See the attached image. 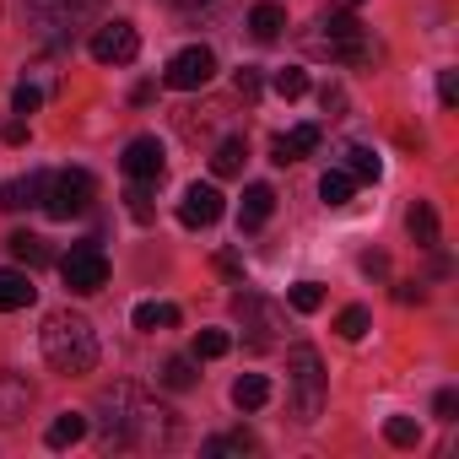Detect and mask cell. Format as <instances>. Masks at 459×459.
Masks as SVG:
<instances>
[{
  "mask_svg": "<svg viewBox=\"0 0 459 459\" xmlns=\"http://www.w3.org/2000/svg\"><path fill=\"white\" fill-rule=\"evenodd\" d=\"M6 141H12V146H22V141H28V125H22V119H12V125H6Z\"/></svg>",
  "mask_w": 459,
  "mask_h": 459,
  "instance_id": "40",
  "label": "cell"
},
{
  "mask_svg": "<svg viewBox=\"0 0 459 459\" xmlns=\"http://www.w3.org/2000/svg\"><path fill=\"white\" fill-rule=\"evenodd\" d=\"M368 330H373V314H368V308H357V303H351V308H341V314H335V335H341V341H362Z\"/></svg>",
  "mask_w": 459,
  "mask_h": 459,
  "instance_id": "27",
  "label": "cell"
},
{
  "mask_svg": "<svg viewBox=\"0 0 459 459\" xmlns=\"http://www.w3.org/2000/svg\"><path fill=\"white\" fill-rule=\"evenodd\" d=\"M135 55H141V33H135L130 22H119V17L92 33V60H98V65H130Z\"/></svg>",
  "mask_w": 459,
  "mask_h": 459,
  "instance_id": "9",
  "label": "cell"
},
{
  "mask_svg": "<svg viewBox=\"0 0 459 459\" xmlns=\"http://www.w3.org/2000/svg\"><path fill=\"white\" fill-rule=\"evenodd\" d=\"M221 216V189L216 184H189L184 200H178V221L184 227H211Z\"/></svg>",
  "mask_w": 459,
  "mask_h": 459,
  "instance_id": "11",
  "label": "cell"
},
{
  "mask_svg": "<svg viewBox=\"0 0 459 459\" xmlns=\"http://www.w3.org/2000/svg\"><path fill=\"white\" fill-rule=\"evenodd\" d=\"M384 437H389L394 448H416V443H421V427H416V416H389V421H384Z\"/></svg>",
  "mask_w": 459,
  "mask_h": 459,
  "instance_id": "30",
  "label": "cell"
},
{
  "mask_svg": "<svg viewBox=\"0 0 459 459\" xmlns=\"http://www.w3.org/2000/svg\"><path fill=\"white\" fill-rule=\"evenodd\" d=\"M271 211H276V189L271 184H249L244 189V205H238V227H244V233H255V227L271 221Z\"/></svg>",
  "mask_w": 459,
  "mask_h": 459,
  "instance_id": "15",
  "label": "cell"
},
{
  "mask_svg": "<svg viewBox=\"0 0 459 459\" xmlns=\"http://www.w3.org/2000/svg\"><path fill=\"white\" fill-rule=\"evenodd\" d=\"M233 405H238V411H265V405H271V378H265V373H244V378L233 384Z\"/></svg>",
  "mask_w": 459,
  "mask_h": 459,
  "instance_id": "21",
  "label": "cell"
},
{
  "mask_svg": "<svg viewBox=\"0 0 459 459\" xmlns=\"http://www.w3.org/2000/svg\"><path fill=\"white\" fill-rule=\"evenodd\" d=\"M119 168H125V178H130V184H157V178H162V168H168V152H162V141H157V135H135V141L125 146Z\"/></svg>",
  "mask_w": 459,
  "mask_h": 459,
  "instance_id": "10",
  "label": "cell"
},
{
  "mask_svg": "<svg viewBox=\"0 0 459 459\" xmlns=\"http://www.w3.org/2000/svg\"><path fill=\"white\" fill-rule=\"evenodd\" d=\"M6 249H12V260H22V265H49V249H44V238H33V233H12Z\"/></svg>",
  "mask_w": 459,
  "mask_h": 459,
  "instance_id": "26",
  "label": "cell"
},
{
  "mask_svg": "<svg viewBox=\"0 0 459 459\" xmlns=\"http://www.w3.org/2000/svg\"><path fill=\"white\" fill-rule=\"evenodd\" d=\"M205 454H211V459H221V454H255V437H249V432H221V437L205 443Z\"/></svg>",
  "mask_w": 459,
  "mask_h": 459,
  "instance_id": "32",
  "label": "cell"
},
{
  "mask_svg": "<svg viewBox=\"0 0 459 459\" xmlns=\"http://www.w3.org/2000/svg\"><path fill=\"white\" fill-rule=\"evenodd\" d=\"M39 298V287L28 281V271H0V314H17Z\"/></svg>",
  "mask_w": 459,
  "mask_h": 459,
  "instance_id": "17",
  "label": "cell"
},
{
  "mask_svg": "<svg viewBox=\"0 0 459 459\" xmlns=\"http://www.w3.org/2000/svg\"><path fill=\"white\" fill-rule=\"evenodd\" d=\"M238 314H244L249 346H271V335H276V308H271V303H260L255 292H244V298H238Z\"/></svg>",
  "mask_w": 459,
  "mask_h": 459,
  "instance_id": "14",
  "label": "cell"
},
{
  "mask_svg": "<svg viewBox=\"0 0 459 459\" xmlns=\"http://www.w3.org/2000/svg\"><path fill=\"white\" fill-rule=\"evenodd\" d=\"M103 0H28V22L49 44H71L82 28H92Z\"/></svg>",
  "mask_w": 459,
  "mask_h": 459,
  "instance_id": "3",
  "label": "cell"
},
{
  "mask_svg": "<svg viewBox=\"0 0 459 459\" xmlns=\"http://www.w3.org/2000/svg\"><path fill=\"white\" fill-rule=\"evenodd\" d=\"M244 157H249V141H244V135H227V141H216V152H211V173H216V178H233V173H244Z\"/></svg>",
  "mask_w": 459,
  "mask_h": 459,
  "instance_id": "18",
  "label": "cell"
},
{
  "mask_svg": "<svg viewBox=\"0 0 459 459\" xmlns=\"http://www.w3.org/2000/svg\"><path fill=\"white\" fill-rule=\"evenodd\" d=\"M33 405V384L22 373H0V427H17Z\"/></svg>",
  "mask_w": 459,
  "mask_h": 459,
  "instance_id": "12",
  "label": "cell"
},
{
  "mask_svg": "<svg viewBox=\"0 0 459 459\" xmlns=\"http://www.w3.org/2000/svg\"><path fill=\"white\" fill-rule=\"evenodd\" d=\"M281 28H287V12L276 6V0H265V6H255V12H249V33H255L260 44H276V39H281Z\"/></svg>",
  "mask_w": 459,
  "mask_h": 459,
  "instance_id": "23",
  "label": "cell"
},
{
  "mask_svg": "<svg viewBox=\"0 0 459 459\" xmlns=\"http://www.w3.org/2000/svg\"><path fill=\"white\" fill-rule=\"evenodd\" d=\"M437 103H443V108H454V103H459V76H454V71H443V76H437Z\"/></svg>",
  "mask_w": 459,
  "mask_h": 459,
  "instance_id": "36",
  "label": "cell"
},
{
  "mask_svg": "<svg viewBox=\"0 0 459 459\" xmlns=\"http://www.w3.org/2000/svg\"><path fill=\"white\" fill-rule=\"evenodd\" d=\"M319 103H325V108H341L346 98H341V87H325V92H319Z\"/></svg>",
  "mask_w": 459,
  "mask_h": 459,
  "instance_id": "42",
  "label": "cell"
},
{
  "mask_svg": "<svg viewBox=\"0 0 459 459\" xmlns=\"http://www.w3.org/2000/svg\"><path fill=\"white\" fill-rule=\"evenodd\" d=\"M432 411H437L443 421H454V416H459V394H454V389H437V400H432Z\"/></svg>",
  "mask_w": 459,
  "mask_h": 459,
  "instance_id": "37",
  "label": "cell"
},
{
  "mask_svg": "<svg viewBox=\"0 0 459 459\" xmlns=\"http://www.w3.org/2000/svg\"><path fill=\"white\" fill-rule=\"evenodd\" d=\"M227 351H233V335H227V330H200L195 362H216V357H227Z\"/></svg>",
  "mask_w": 459,
  "mask_h": 459,
  "instance_id": "29",
  "label": "cell"
},
{
  "mask_svg": "<svg viewBox=\"0 0 459 459\" xmlns=\"http://www.w3.org/2000/svg\"><path fill=\"white\" fill-rule=\"evenodd\" d=\"M271 87H276V92H281V98L292 103V98H303V92H308V71L287 65V71H276V82H271Z\"/></svg>",
  "mask_w": 459,
  "mask_h": 459,
  "instance_id": "33",
  "label": "cell"
},
{
  "mask_svg": "<svg viewBox=\"0 0 459 459\" xmlns=\"http://www.w3.org/2000/svg\"><path fill=\"white\" fill-rule=\"evenodd\" d=\"M351 189H357V178H351L346 168H330V173L319 178V200H325V205H346Z\"/></svg>",
  "mask_w": 459,
  "mask_h": 459,
  "instance_id": "25",
  "label": "cell"
},
{
  "mask_svg": "<svg viewBox=\"0 0 459 459\" xmlns=\"http://www.w3.org/2000/svg\"><path fill=\"white\" fill-rule=\"evenodd\" d=\"M308 152H319V125H292L287 135H276L271 141V162H303Z\"/></svg>",
  "mask_w": 459,
  "mask_h": 459,
  "instance_id": "13",
  "label": "cell"
},
{
  "mask_svg": "<svg viewBox=\"0 0 459 459\" xmlns=\"http://www.w3.org/2000/svg\"><path fill=\"white\" fill-rule=\"evenodd\" d=\"M394 298H400V303H421V287H416V281H400Z\"/></svg>",
  "mask_w": 459,
  "mask_h": 459,
  "instance_id": "39",
  "label": "cell"
},
{
  "mask_svg": "<svg viewBox=\"0 0 459 459\" xmlns=\"http://www.w3.org/2000/svg\"><path fill=\"white\" fill-rule=\"evenodd\" d=\"M130 98H135V103H152V98H157V82H141V87H135Z\"/></svg>",
  "mask_w": 459,
  "mask_h": 459,
  "instance_id": "41",
  "label": "cell"
},
{
  "mask_svg": "<svg viewBox=\"0 0 459 459\" xmlns=\"http://www.w3.org/2000/svg\"><path fill=\"white\" fill-rule=\"evenodd\" d=\"M287 303H292L298 314H319V308H325V287H319V281H298V287L287 292Z\"/></svg>",
  "mask_w": 459,
  "mask_h": 459,
  "instance_id": "31",
  "label": "cell"
},
{
  "mask_svg": "<svg viewBox=\"0 0 459 459\" xmlns=\"http://www.w3.org/2000/svg\"><path fill=\"white\" fill-rule=\"evenodd\" d=\"M168 6H178V12H189V6H205V0H168Z\"/></svg>",
  "mask_w": 459,
  "mask_h": 459,
  "instance_id": "43",
  "label": "cell"
},
{
  "mask_svg": "<svg viewBox=\"0 0 459 459\" xmlns=\"http://www.w3.org/2000/svg\"><path fill=\"white\" fill-rule=\"evenodd\" d=\"M319 49H330V60H341V65H362V60L373 55L362 22H357L351 12H325V17H319Z\"/></svg>",
  "mask_w": 459,
  "mask_h": 459,
  "instance_id": "6",
  "label": "cell"
},
{
  "mask_svg": "<svg viewBox=\"0 0 459 459\" xmlns=\"http://www.w3.org/2000/svg\"><path fill=\"white\" fill-rule=\"evenodd\" d=\"M39 341H44L49 368H55V373H65V378H82V373H92V368H98V330H92V319H87V314H71V308L49 314V319H44V330H39Z\"/></svg>",
  "mask_w": 459,
  "mask_h": 459,
  "instance_id": "2",
  "label": "cell"
},
{
  "mask_svg": "<svg viewBox=\"0 0 459 459\" xmlns=\"http://www.w3.org/2000/svg\"><path fill=\"white\" fill-rule=\"evenodd\" d=\"M287 368H292V411H298V421H319V411H325V362H319V351L314 346H292L287 351Z\"/></svg>",
  "mask_w": 459,
  "mask_h": 459,
  "instance_id": "4",
  "label": "cell"
},
{
  "mask_svg": "<svg viewBox=\"0 0 459 459\" xmlns=\"http://www.w3.org/2000/svg\"><path fill=\"white\" fill-rule=\"evenodd\" d=\"M82 437H87V416H82V411H60V416L49 421V432H44L49 448H71V443H82Z\"/></svg>",
  "mask_w": 459,
  "mask_h": 459,
  "instance_id": "22",
  "label": "cell"
},
{
  "mask_svg": "<svg viewBox=\"0 0 459 459\" xmlns=\"http://www.w3.org/2000/svg\"><path fill=\"white\" fill-rule=\"evenodd\" d=\"M157 378H162L168 389H195V378H200V373H195V357H168Z\"/></svg>",
  "mask_w": 459,
  "mask_h": 459,
  "instance_id": "28",
  "label": "cell"
},
{
  "mask_svg": "<svg viewBox=\"0 0 459 459\" xmlns=\"http://www.w3.org/2000/svg\"><path fill=\"white\" fill-rule=\"evenodd\" d=\"M341 168H346L357 184H378V173H384V162H378L373 146H346V152H341Z\"/></svg>",
  "mask_w": 459,
  "mask_h": 459,
  "instance_id": "19",
  "label": "cell"
},
{
  "mask_svg": "<svg viewBox=\"0 0 459 459\" xmlns=\"http://www.w3.org/2000/svg\"><path fill=\"white\" fill-rule=\"evenodd\" d=\"M98 416H103V443L108 448H173V437H178V416L135 384L103 389Z\"/></svg>",
  "mask_w": 459,
  "mask_h": 459,
  "instance_id": "1",
  "label": "cell"
},
{
  "mask_svg": "<svg viewBox=\"0 0 459 459\" xmlns=\"http://www.w3.org/2000/svg\"><path fill=\"white\" fill-rule=\"evenodd\" d=\"M233 87H238L244 98H255V92H260V71H255V65H244V71L233 76Z\"/></svg>",
  "mask_w": 459,
  "mask_h": 459,
  "instance_id": "38",
  "label": "cell"
},
{
  "mask_svg": "<svg viewBox=\"0 0 459 459\" xmlns=\"http://www.w3.org/2000/svg\"><path fill=\"white\" fill-rule=\"evenodd\" d=\"M130 325H135L141 335H157V330H173V325H178V308H173V303H135Z\"/></svg>",
  "mask_w": 459,
  "mask_h": 459,
  "instance_id": "20",
  "label": "cell"
},
{
  "mask_svg": "<svg viewBox=\"0 0 459 459\" xmlns=\"http://www.w3.org/2000/svg\"><path fill=\"white\" fill-rule=\"evenodd\" d=\"M92 195H98V184H92L87 168H60V173H49L39 205H44L55 221H71V216H82V211L92 205Z\"/></svg>",
  "mask_w": 459,
  "mask_h": 459,
  "instance_id": "5",
  "label": "cell"
},
{
  "mask_svg": "<svg viewBox=\"0 0 459 459\" xmlns=\"http://www.w3.org/2000/svg\"><path fill=\"white\" fill-rule=\"evenodd\" d=\"M39 103H44V92H39L33 82H17V92H12V108H17V114H33Z\"/></svg>",
  "mask_w": 459,
  "mask_h": 459,
  "instance_id": "34",
  "label": "cell"
},
{
  "mask_svg": "<svg viewBox=\"0 0 459 459\" xmlns=\"http://www.w3.org/2000/svg\"><path fill=\"white\" fill-rule=\"evenodd\" d=\"M60 276H65V287H71L76 298H92V292L108 287V260H103L98 244H76V249L60 260Z\"/></svg>",
  "mask_w": 459,
  "mask_h": 459,
  "instance_id": "7",
  "label": "cell"
},
{
  "mask_svg": "<svg viewBox=\"0 0 459 459\" xmlns=\"http://www.w3.org/2000/svg\"><path fill=\"white\" fill-rule=\"evenodd\" d=\"M405 227H411V238H416L421 249H437V211H432L427 200H416V205H411Z\"/></svg>",
  "mask_w": 459,
  "mask_h": 459,
  "instance_id": "24",
  "label": "cell"
},
{
  "mask_svg": "<svg viewBox=\"0 0 459 459\" xmlns=\"http://www.w3.org/2000/svg\"><path fill=\"white\" fill-rule=\"evenodd\" d=\"M346 6H362V0H346Z\"/></svg>",
  "mask_w": 459,
  "mask_h": 459,
  "instance_id": "44",
  "label": "cell"
},
{
  "mask_svg": "<svg viewBox=\"0 0 459 459\" xmlns=\"http://www.w3.org/2000/svg\"><path fill=\"white\" fill-rule=\"evenodd\" d=\"M44 184H49V173L12 178L6 189H0V205H6V211H28V205H39V200H44Z\"/></svg>",
  "mask_w": 459,
  "mask_h": 459,
  "instance_id": "16",
  "label": "cell"
},
{
  "mask_svg": "<svg viewBox=\"0 0 459 459\" xmlns=\"http://www.w3.org/2000/svg\"><path fill=\"white\" fill-rule=\"evenodd\" d=\"M211 76H216V55H211L205 44L178 49V55L168 60V71H162V82H168V87H178V92H200Z\"/></svg>",
  "mask_w": 459,
  "mask_h": 459,
  "instance_id": "8",
  "label": "cell"
},
{
  "mask_svg": "<svg viewBox=\"0 0 459 459\" xmlns=\"http://www.w3.org/2000/svg\"><path fill=\"white\" fill-rule=\"evenodd\" d=\"M125 200H130V216H135V221H152V195H146V184H135Z\"/></svg>",
  "mask_w": 459,
  "mask_h": 459,
  "instance_id": "35",
  "label": "cell"
}]
</instances>
